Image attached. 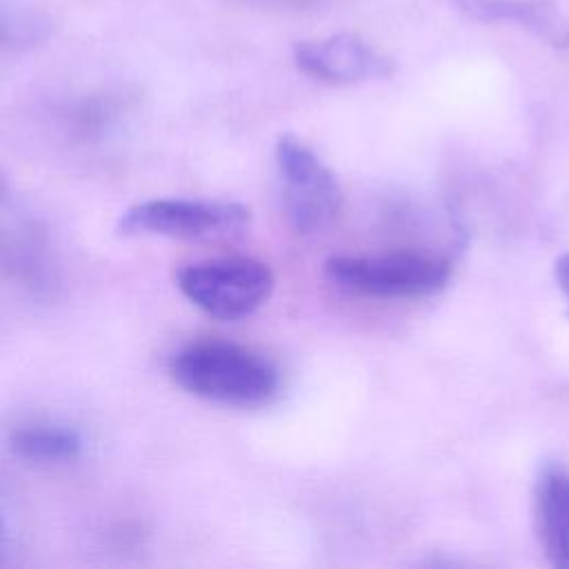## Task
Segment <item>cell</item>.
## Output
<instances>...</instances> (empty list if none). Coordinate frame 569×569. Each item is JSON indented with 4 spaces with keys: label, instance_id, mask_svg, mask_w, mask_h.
Instances as JSON below:
<instances>
[{
    "label": "cell",
    "instance_id": "cell-1",
    "mask_svg": "<svg viewBox=\"0 0 569 569\" xmlns=\"http://www.w3.org/2000/svg\"><path fill=\"white\" fill-rule=\"evenodd\" d=\"M173 380L191 396L231 407H258L280 389L278 367L262 353L227 342L200 340L171 360Z\"/></svg>",
    "mask_w": 569,
    "mask_h": 569
},
{
    "label": "cell",
    "instance_id": "cell-2",
    "mask_svg": "<svg viewBox=\"0 0 569 569\" xmlns=\"http://www.w3.org/2000/svg\"><path fill=\"white\" fill-rule=\"evenodd\" d=\"M325 273L340 289L367 298H425L449 282L451 264L422 251H391L333 256L325 262Z\"/></svg>",
    "mask_w": 569,
    "mask_h": 569
},
{
    "label": "cell",
    "instance_id": "cell-3",
    "mask_svg": "<svg viewBox=\"0 0 569 569\" xmlns=\"http://www.w3.org/2000/svg\"><path fill=\"white\" fill-rule=\"evenodd\" d=\"M178 287L207 316L240 320L271 296L273 273L256 258L222 256L184 264L178 271Z\"/></svg>",
    "mask_w": 569,
    "mask_h": 569
},
{
    "label": "cell",
    "instance_id": "cell-4",
    "mask_svg": "<svg viewBox=\"0 0 569 569\" xmlns=\"http://www.w3.org/2000/svg\"><path fill=\"white\" fill-rule=\"evenodd\" d=\"M276 167L289 224L300 233L329 227L342 207V189L318 153L296 136H280Z\"/></svg>",
    "mask_w": 569,
    "mask_h": 569
},
{
    "label": "cell",
    "instance_id": "cell-5",
    "mask_svg": "<svg viewBox=\"0 0 569 569\" xmlns=\"http://www.w3.org/2000/svg\"><path fill=\"white\" fill-rule=\"evenodd\" d=\"M249 222V209L229 200L153 198L122 211V236H162L178 240H207L240 231Z\"/></svg>",
    "mask_w": 569,
    "mask_h": 569
},
{
    "label": "cell",
    "instance_id": "cell-6",
    "mask_svg": "<svg viewBox=\"0 0 569 569\" xmlns=\"http://www.w3.org/2000/svg\"><path fill=\"white\" fill-rule=\"evenodd\" d=\"M293 56L305 73L325 82H362L387 78L393 71V62L387 56L349 33L300 42Z\"/></svg>",
    "mask_w": 569,
    "mask_h": 569
},
{
    "label": "cell",
    "instance_id": "cell-7",
    "mask_svg": "<svg viewBox=\"0 0 569 569\" xmlns=\"http://www.w3.org/2000/svg\"><path fill=\"white\" fill-rule=\"evenodd\" d=\"M533 513L540 547L556 569H569V467L545 462L536 476Z\"/></svg>",
    "mask_w": 569,
    "mask_h": 569
},
{
    "label": "cell",
    "instance_id": "cell-8",
    "mask_svg": "<svg viewBox=\"0 0 569 569\" xmlns=\"http://www.w3.org/2000/svg\"><path fill=\"white\" fill-rule=\"evenodd\" d=\"M482 22H513L553 47H569V22L551 0H451Z\"/></svg>",
    "mask_w": 569,
    "mask_h": 569
},
{
    "label": "cell",
    "instance_id": "cell-9",
    "mask_svg": "<svg viewBox=\"0 0 569 569\" xmlns=\"http://www.w3.org/2000/svg\"><path fill=\"white\" fill-rule=\"evenodd\" d=\"M9 449L27 462L58 465L76 460L84 449V438L71 425L38 420L16 427L9 433Z\"/></svg>",
    "mask_w": 569,
    "mask_h": 569
},
{
    "label": "cell",
    "instance_id": "cell-10",
    "mask_svg": "<svg viewBox=\"0 0 569 569\" xmlns=\"http://www.w3.org/2000/svg\"><path fill=\"white\" fill-rule=\"evenodd\" d=\"M44 24L31 11L0 4V47H16L20 42L38 40Z\"/></svg>",
    "mask_w": 569,
    "mask_h": 569
},
{
    "label": "cell",
    "instance_id": "cell-11",
    "mask_svg": "<svg viewBox=\"0 0 569 569\" xmlns=\"http://www.w3.org/2000/svg\"><path fill=\"white\" fill-rule=\"evenodd\" d=\"M553 276H556V282L560 287V291L567 296L569 300V251L562 253L556 264H553Z\"/></svg>",
    "mask_w": 569,
    "mask_h": 569
},
{
    "label": "cell",
    "instance_id": "cell-12",
    "mask_svg": "<svg viewBox=\"0 0 569 569\" xmlns=\"http://www.w3.org/2000/svg\"><path fill=\"white\" fill-rule=\"evenodd\" d=\"M7 540H9V518L0 505V549L7 545Z\"/></svg>",
    "mask_w": 569,
    "mask_h": 569
},
{
    "label": "cell",
    "instance_id": "cell-13",
    "mask_svg": "<svg viewBox=\"0 0 569 569\" xmlns=\"http://www.w3.org/2000/svg\"><path fill=\"white\" fill-rule=\"evenodd\" d=\"M4 193H7V182H4V178H2V173H0V202H2Z\"/></svg>",
    "mask_w": 569,
    "mask_h": 569
},
{
    "label": "cell",
    "instance_id": "cell-14",
    "mask_svg": "<svg viewBox=\"0 0 569 569\" xmlns=\"http://www.w3.org/2000/svg\"><path fill=\"white\" fill-rule=\"evenodd\" d=\"M280 2H313V0H280Z\"/></svg>",
    "mask_w": 569,
    "mask_h": 569
}]
</instances>
